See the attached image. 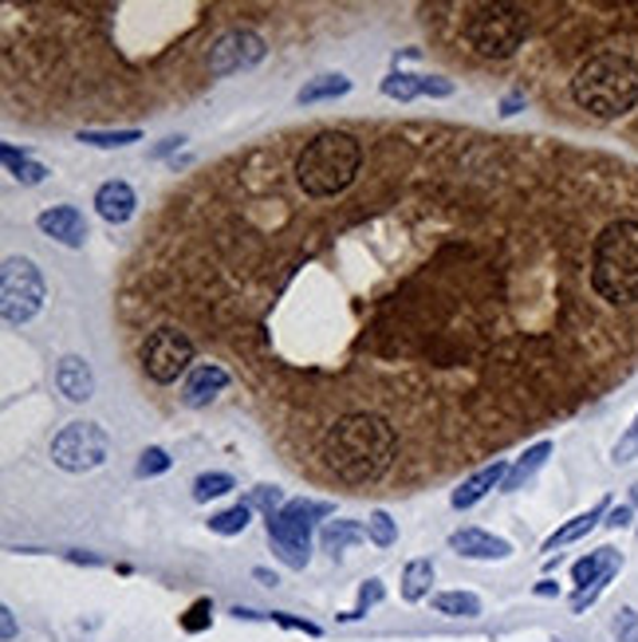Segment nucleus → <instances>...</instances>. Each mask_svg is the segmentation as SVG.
Wrapping results in <instances>:
<instances>
[{
  "mask_svg": "<svg viewBox=\"0 0 638 642\" xmlns=\"http://www.w3.org/2000/svg\"><path fill=\"white\" fill-rule=\"evenodd\" d=\"M269 619H277V623H284V627H292V631H304V634H320V627L315 623H304V619H292V616H284V611H272Z\"/></svg>",
  "mask_w": 638,
  "mask_h": 642,
  "instance_id": "2f4dec72",
  "label": "nucleus"
},
{
  "mask_svg": "<svg viewBox=\"0 0 638 642\" xmlns=\"http://www.w3.org/2000/svg\"><path fill=\"white\" fill-rule=\"evenodd\" d=\"M555 591H560V588H555L552 579H544V584H537V596H555Z\"/></svg>",
  "mask_w": 638,
  "mask_h": 642,
  "instance_id": "58836bf2",
  "label": "nucleus"
},
{
  "mask_svg": "<svg viewBox=\"0 0 638 642\" xmlns=\"http://www.w3.org/2000/svg\"><path fill=\"white\" fill-rule=\"evenodd\" d=\"M382 95H387V99H398V103H414L418 95H425V75L390 72L387 79H382Z\"/></svg>",
  "mask_w": 638,
  "mask_h": 642,
  "instance_id": "412c9836",
  "label": "nucleus"
},
{
  "mask_svg": "<svg viewBox=\"0 0 638 642\" xmlns=\"http://www.w3.org/2000/svg\"><path fill=\"white\" fill-rule=\"evenodd\" d=\"M635 458H638V414H635V422L627 426V434L615 441V450H610V461H615V466H630Z\"/></svg>",
  "mask_w": 638,
  "mask_h": 642,
  "instance_id": "cd10ccee",
  "label": "nucleus"
},
{
  "mask_svg": "<svg viewBox=\"0 0 638 642\" xmlns=\"http://www.w3.org/2000/svg\"><path fill=\"white\" fill-rule=\"evenodd\" d=\"M40 233L60 240L64 248H84L87 245V217L75 205H52L36 217Z\"/></svg>",
  "mask_w": 638,
  "mask_h": 642,
  "instance_id": "1a4fd4ad",
  "label": "nucleus"
},
{
  "mask_svg": "<svg viewBox=\"0 0 638 642\" xmlns=\"http://www.w3.org/2000/svg\"><path fill=\"white\" fill-rule=\"evenodd\" d=\"M115 320L185 331L300 478L418 493L638 375V165L434 119L288 127L158 202Z\"/></svg>",
  "mask_w": 638,
  "mask_h": 642,
  "instance_id": "f257e3e1",
  "label": "nucleus"
},
{
  "mask_svg": "<svg viewBox=\"0 0 638 642\" xmlns=\"http://www.w3.org/2000/svg\"><path fill=\"white\" fill-rule=\"evenodd\" d=\"M630 521V505H619V509H610V528H623V524Z\"/></svg>",
  "mask_w": 638,
  "mask_h": 642,
  "instance_id": "c9c22d12",
  "label": "nucleus"
},
{
  "mask_svg": "<svg viewBox=\"0 0 638 642\" xmlns=\"http://www.w3.org/2000/svg\"><path fill=\"white\" fill-rule=\"evenodd\" d=\"M0 285H4V323L9 328H24L29 320H36L47 300V285L44 276H40L36 260L9 257L4 260V272H0Z\"/></svg>",
  "mask_w": 638,
  "mask_h": 642,
  "instance_id": "39448f33",
  "label": "nucleus"
},
{
  "mask_svg": "<svg viewBox=\"0 0 638 642\" xmlns=\"http://www.w3.org/2000/svg\"><path fill=\"white\" fill-rule=\"evenodd\" d=\"M450 548L465 560H509L512 556V544L500 541V536L485 533V528H457L450 536Z\"/></svg>",
  "mask_w": 638,
  "mask_h": 642,
  "instance_id": "9b49d317",
  "label": "nucleus"
},
{
  "mask_svg": "<svg viewBox=\"0 0 638 642\" xmlns=\"http://www.w3.org/2000/svg\"><path fill=\"white\" fill-rule=\"evenodd\" d=\"M525 95H520V92H512V95H505V99H500V115H517V110L520 107H525Z\"/></svg>",
  "mask_w": 638,
  "mask_h": 642,
  "instance_id": "72a5a7b5",
  "label": "nucleus"
},
{
  "mask_svg": "<svg viewBox=\"0 0 638 642\" xmlns=\"http://www.w3.org/2000/svg\"><path fill=\"white\" fill-rule=\"evenodd\" d=\"M75 564H99V556H91V552H72Z\"/></svg>",
  "mask_w": 638,
  "mask_h": 642,
  "instance_id": "4c0bfd02",
  "label": "nucleus"
},
{
  "mask_svg": "<svg viewBox=\"0 0 638 642\" xmlns=\"http://www.w3.org/2000/svg\"><path fill=\"white\" fill-rule=\"evenodd\" d=\"M0 158H4V165H9V174L17 178L20 185H40L47 178V165H40V162H32L24 150H17V147H0Z\"/></svg>",
  "mask_w": 638,
  "mask_h": 642,
  "instance_id": "aec40b11",
  "label": "nucleus"
},
{
  "mask_svg": "<svg viewBox=\"0 0 638 642\" xmlns=\"http://www.w3.org/2000/svg\"><path fill=\"white\" fill-rule=\"evenodd\" d=\"M332 513H335V505H327V501H307V496L288 501L277 516L264 521L269 524L272 552H277L288 568L304 571L307 560H312V524L324 521V516H332Z\"/></svg>",
  "mask_w": 638,
  "mask_h": 642,
  "instance_id": "20e7f679",
  "label": "nucleus"
},
{
  "mask_svg": "<svg viewBox=\"0 0 638 642\" xmlns=\"http://www.w3.org/2000/svg\"><path fill=\"white\" fill-rule=\"evenodd\" d=\"M237 489V481L229 478V473H202V478L194 481V501H217V496L233 493Z\"/></svg>",
  "mask_w": 638,
  "mask_h": 642,
  "instance_id": "393cba45",
  "label": "nucleus"
},
{
  "mask_svg": "<svg viewBox=\"0 0 638 642\" xmlns=\"http://www.w3.org/2000/svg\"><path fill=\"white\" fill-rule=\"evenodd\" d=\"M430 603H434L437 616H450V619H477L482 616V599L473 596V591H442V596H434Z\"/></svg>",
  "mask_w": 638,
  "mask_h": 642,
  "instance_id": "6ab92c4d",
  "label": "nucleus"
},
{
  "mask_svg": "<svg viewBox=\"0 0 638 642\" xmlns=\"http://www.w3.org/2000/svg\"><path fill=\"white\" fill-rule=\"evenodd\" d=\"M252 576H257L260 584H269V588H277V584H280V579L272 576V571H264V568H257V571H252Z\"/></svg>",
  "mask_w": 638,
  "mask_h": 642,
  "instance_id": "e433bc0d",
  "label": "nucleus"
},
{
  "mask_svg": "<svg viewBox=\"0 0 638 642\" xmlns=\"http://www.w3.org/2000/svg\"><path fill=\"white\" fill-rule=\"evenodd\" d=\"M209 619H213V603H209V599H197V603L190 607V611H185L182 631H190V634L205 631V627H209Z\"/></svg>",
  "mask_w": 638,
  "mask_h": 642,
  "instance_id": "7c9ffc66",
  "label": "nucleus"
},
{
  "mask_svg": "<svg viewBox=\"0 0 638 642\" xmlns=\"http://www.w3.org/2000/svg\"><path fill=\"white\" fill-rule=\"evenodd\" d=\"M229 383H233V375L221 367V363H197V367L185 375L182 398H177V403H182L185 410H205L213 398L225 395V386Z\"/></svg>",
  "mask_w": 638,
  "mask_h": 642,
  "instance_id": "6e6552de",
  "label": "nucleus"
},
{
  "mask_svg": "<svg viewBox=\"0 0 638 642\" xmlns=\"http://www.w3.org/2000/svg\"><path fill=\"white\" fill-rule=\"evenodd\" d=\"M0 627H4V642H12L17 639V616H12V607H0Z\"/></svg>",
  "mask_w": 638,
  "mask_h": 642,
  "instance_id": "473e14b6",
  "label": "nucleus"
},
{
  "mask_svg": "<svg viewBox=\"0 0 638 642\" xmlns=\"http://www.w3.org/2000/svg\"><path fill=\"white\" fill-rule=\"evenodd\" d=\"M619 568H623V552H615V548H595V552H587L583 560L572 564V584H575L572 611L575 616L587 611V607L607 591V584L619 576Z\"/></svg>",
  "mask_w": 638,
  "mask_h": 642,
  "instance_id": "0eeeda50",
  "label": "nucleus"
},
{
  "mask_svg": "<svg viewBox=\"0 0 638 642\" xmlns=\"http://www.w3.org/2000/svg\"><path fill=\"white\" fill-rule=\"evenodd\" d=\"M166 469H170V453L162 450V446H150V450H142L134 473H139V478H158V473H166Z\"/></svg>",
  "mask_w": 638,
  "mask_h": 642,
  "instance_id": "c85d7f7f",
  "label": "nucleus"
},
{
  "mask_svg": "<svg viewBox=\"0 0 638 642\" xmlns=\"http://www.w3.org/2000/svg\"><path fill=\"white\" fill-rule=\"evenodd\" d=\"M607 509H610L607 501H599V505H592L587 513L575 516V521H567L564 528H555V533L544 541V552H555V548H564V544H575L580 536H587L595 528V524H599L603 516H607Z\"/></svg>",
  "mask_w": 638,
  "mask_h": 642,
  "instance_id": "4468645a",
  "label": "nucleus"
},
{
  "mask_svg": "<svg viewBox=\"0 0 638 642\" xmlns=\"http://www.w3.org/2000/svg\"><path fill=\"white\" fill-rule=\"evenodd\" d=\"M249 521H252V509L245 505V501H237V505L225 509V513L209 516V533H217V536H237V533H245V528H249Z\"/></svg>",
  "mask_w": 638,
  "mask_h": 642,
  "instance_id": "5701e85b",
  "label": "nucleus"
},
{
  "mask_svg": "<svg viewBox=\"0 0 638 642\" xmlns=\"http://www.w3.org/2000/svg\"><path fill=\"white\" fill-rule=\"evenodd\" d=\"M252 4H4V107L24 122L158 115L217 83V44Z\"/></svg>",
  "mask_w": 638,
  "mask_h": 642,
  "instance_id": "f03ea898",
  "label": "nucleus"
},
{
  "mask_svg": "<svg viewBox=\"0 0 638 642\" xmlns=\"http://www.w3.org/2000/svg\"><path fill=\"white\" fill-rule=\"evenodd\" d=\"M379 599H382V579H367V584L359 588V603H355L352 611H343L339 619H343V623H355V619L367 616V611L379 603Z\"/></svg>",
  "mask_w": 638,
  "mask_h": 642,
  "instance_id": "bb28decb",
  "label": "nucleus"
},
{
  "mask_svg": "<svg viewBox=\"0 0 638 642\" xmlns=\"http://www.w3.org/2000/svg\"><path fill=\"white\" fill-rule=\"evenodd\" d=\"M127 355L150 386H174L197 367V343L177 328H154L139 340H127Z\"/></svg>",
  "mask_w": 638,
  "mask_h": 642,
  "instance_id": "7ed1b4c3",
  "label": "nucleus"
},
{
  "mask_svg": "<svg viewBox=\"0 0 638 642\" xmlns=\"http://www.w3.org/2000/svg\"><path fill=\"white\" fill-rule=\"evenodd\" d=\"M245 505H249V509H260V513H264V521H269V516H277L280 509L288 505V501H284V493H280L277 485H257V489H249V496H245Z\"/></svg>",
  "mask_w": 638,
  "mask_h": 642,
  "instance_id": "a878e982",
  "label": "nucleus"
},
{
  "mask_svg": "<svg viewBox=\"0 0 638 642\" xmlns=\"http://www.w3.org/2000/svg\"><path fill=\"white\" fill-rule=\"evenodd\" d=\"M56 386L60 395L72 398V403H87V398L95 395V371L87 359L79 355H64L56 367Z\"/></svg>",
  "mask_w": 638,
  "mask_h": 642,
  "instance_id": "ddd939ff",
  "label": "nucleus"
},
{
  "mask_svg": "<svg viewBox=\"0 0 638 642\" xmlns=\"http://www.w3.org/2000/svg\"><path fill=\"white\" fill-rule=\"evenodd\" d=\"M367 536L379 548H394L398 544V524H394V516L387 513V509H375V513L367 516Z\"/></svg>",
  "mask_w": 638,
  "mask_h": 642,
  "instance_id": "b1692460",
  "label": "nucleus"
},
{
  "mask_svg": "<svg viewBox=\"0 0 638 642\" xmlns=\"http://www.w3.org/2000/svg\"><path fill=\"white\" fill-rule=\"evenodd\" d=\"M552 458V441H537V446H528L525 453H520L517 461H512V469H509V478H505V493H517V489H525V481L532 478V473H537L540 466H544V461Z\"/></svg>",
  "mask_w": 638,
  "mask_h": 642,
  "instance_id": "2eb2a0df",
  "label": "nucleus"
},
{
  "mask_svg": "<svg viewBox=\"0 0 638 642\" xmlns=\"http://www.w3.org/2000/svg\"><path fill=\"white\" fill-rule=\"evenodd\" d=\"M430 588H434V560H410L402 571V599L418 603L430 596Z\"/></svg>",
  "mask_w": 638,
  "mask_h": 642,
  "instance_id": "a211bd4d",
  "label": "nucleus"
},
{
  "mask_svg": "<svg viewBox=\"0 0 638 642\" xmlns=\"http://www.w3.org/2000/svg\"><path fill=\"white\" fill-rule=\"evenodd\" d=\"M182 142H185V138H166V142H158V147L150 150V158H166L170 150H177V147H182Z\"/></svg>",
  "mask_w": 638,
  "mask_h": 642,
  "instance_id": "f704fd0d",
  "label": "nucleus"
},
{
  "mask_svg": "<svg viewBox=\"0 0 638 642\" xmlns=\"http://www.w3.org/2000/svg\"><path fill=\"white\" fill-rule=\"evenodd\" d=\"M509 469L512 466H505V461H489V466L473 469L469 478H465L462 485H457L454 493H450V505H454V509H473L477 501H482V496H489V489L505 485Z\"/></svg>",
  "mask_w": 638,
  "mask_h": 642,
  "instance_id": "f8f14e48",
  "label": "nucleus"
},
{
  "mask_svg": "<svg viewBox=\"0 0 638 642\" xmlns=\"http://www.w3.org/2000/svg\"><path fill=\"white\" fill-rule=\"evenodd\" d=\"M79 142L87 147H99V150H115V147H130V142H142V130H95V127H84L79 130Z\"/></svg>",
  "mask_w": 638,
  "mask_h": 642,
  "instance_id": "4be33fe9",
  "label": "nucleus"
},
{
  "mask_svg": "<svg viewBox=\"0 0 638 642\" xmlns=\"http://www.w3.org/2000/svg\"><path fill=\"white\" fill-rule=\"evenodd\" d=\"M610 631H615V639H619V642H638V611H635V607H619V611H615V623H610Z\"/></svg>",
  "mask_w": 638,
  "mask_h": 642,
  "instance_id": "c756f323",
  "label": "nucleus"
},
{
  "mask_svg": "<svg viewBox=\"0 0 638 642\" xmlns=\"http://www.w3.org/2000/svg\"><path fill=\"white\" fill-rule=\"evenodd\" d=\"M111 453V438L99 422H72L52 441V461L67 473H91Z\"/></svg>",
  "mask_w": 638,
  "mask_h": 642,
  "instance_id": "423d86ee",
  "label": "nucleus"
},
{
  "mask_svg": "<svg viewBox=\"0 0 638 642\" xmlns=\"http://www.w3.org/2000/svg\"><path fill=\"white\" fill-rule=\"evenodd\" d=\"M363 541H367V524L359 521H327L324 533H320V544L332 556H339V552H347L352 544H363Z\"/></svg>",
  "mask_w": 638,
  "mask_h": 642,
  "instance_id": "f3484780",
  "label": "nucleus"
},
{
  "mask_svg": "<svg viewBox=\"0 0 638 642\" xmlns=\"http://www.w3.org/2000/svg\"><path fill=\"white\" fill-rule=\"evenodd\" d=\"M352 92V79L347 75H315V79H307L304 87H300L296 103L300 107H315V103H327V99H343V95Z\"/></svg>",
  "mask_w": 638,
  "mask_h": 642,
  "instance_id": "dca6fc26",
  "label": "nucleus"
},
{
  "mask_svg": "<svg viewBox=\"0 0 638 642\" xmlns=\"http://www.w3.org/2000/svg\"><path fill=\"white\" fill-rule=\"evenodd\" d=\"M95 210H99V217L107 225H127L134 217V210H139V193L122 178H111V182H102L95 190Z\"/></svg>",
  "mask_w": 638,
  "mask_h": 642,
  "instance_id": "9d476101",
  "label": "nucleus"
}]
</instances>
